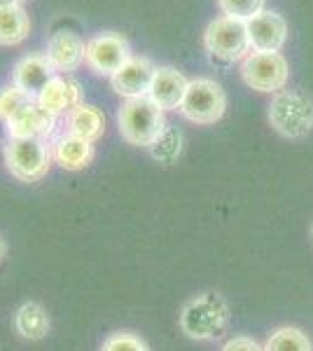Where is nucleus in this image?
I'll list each match as a JSON object with an SVG mask.
<instances>
[{
    "mask_svg": "<svg viewBox=\"0 0 313 351\" xmlns=\"http://www.w3.org/2000/svg\"><path fill=\"white\" fill-rule=\"evenodd\" d=\"M264 351H313V344L306 332L299 328L283 326L269 335L264 344Z\"/></svg>",
    "mask_w": 313,
    "mask_h": 351,
    "instance_id": "nucleus-21",
    "label": "nucleus"
},
{
    "mask_svg": "<svg viewBox=\"0 0 313 351\" xmlns=\"http://www.w3.org/2000/svg\"><path fill=\"white\" fill-rule=\"evenodd\" d=\"M290 75L288 59L281 52H250L241 61V77L250 89L278 94L286 89Z\"/></svg>",
    "mask_w": 313,
    "mask_h": 351,
    "instance_id": "nucleus-7",
    "label": "nucleus"
},
{
    "mask_svg": "<svg viewBox=\"0 0 313 351\" xmlns=\"http://www.w3.org/2000/svg\"><path fill=\"white\" fill-rule=\"evenodd\" d=\"M31 99L26 92H21L16 84L8 82L5 87H0V122H8L14 112H19L26 104H31Z\"/></svg>",
    "mask_w": 313,
    "mask_h": 351,
    "instance_id": "nucleus-22",
    "label": "nucleus"
},
{
    "mask_svg": "<svg viewBox=\"0 0 313 351\" xmlns=\"http://www.w3.org/2000/svg\"><path fill=\"white\" fill-rule=\"evenodd\" d=\"M8 173L19 183H40L54 164L52 141L42 138H8L3 145Z\"/></svg>",
    "mask_w": 313,
    "mask_h": 351,
    "instance_id": "nucleus-2",
    "label": "nucleus"
},
{
    "mask_svg": "<svg viewBox=\"0 0 313 351\" xmlns=\"http://www.w3.org/2000/svg\"><path fill=\"white\" fill-rule=\"evenodd\" d=\"M66 132L89 143H99L105 134V115L92 104H79L66 115Z\"/></svg>",
    "mask_w": 313,
    "mask_h": 351,
    "instance_id": "nucleus-18",
    "label": "nucleus"
},
{
    "mask_svg": "<svg viewBox=\"0 0 313 351\" xmlns=\"http://www.w3.org/2000/svg\"><path fill=\"white\" fill-rule=\"evenodd\" d=\"M157 66L152 64L147 56H131V59L124 64L115 75L110 77V87L117 96L127 99H140V96H147L150 92L152 77H155Z\"/></svg>",
    "mask_w": 313,
    "mask_h": 351,
    "instance_id": "nucleus-10",
    "label": "nucleus"
},
{
    "mask_svg": "<svg viewBox=\"0 0 313 351\" xmlns=\"http://www.w3.org/2000/svg\"><path fill=\"white\" fill-rule=\"evenodd\" d=\"M5 256H8V241H5V237L0 234V263L5 260Z\"/></svg>",
    "mask_w": 313,
    "mask_h": 351,
    "instance_id": "nucleus-26",
    "label": "nucleus"
},
{
    "mask_svg": "<svg viewBox=\"0 0 313 351\" xmlns=\"http://www.w3.org/2000/svg\"><path fill=\"white\" fill-rule=\"evenodd\" d=\"M311 237H313V225H311Z\"/></svg>",
    "mask_w": 313,
    "mask_h": 351,
    "instance_id": "nucleus-28",
    "label": "nucleus"
},
{
    "mask_svg": "<svg viewBox=\"0 0 313 351\" xmlns=\"http://www.w3.org/2000/svg\"><path fill=\"white\" fill-rule=\"evenodd\" d=\"M117 127L119 136L129 145L150 148L166 127V117H164V110L157 104H152L147 96H140V99L122 101L117 112Z\"/></svg>",
    "mask_w": 313,
    "mask_h": 351,
    "instance_id": "nucleus-3",
    "label": "nucleus"
},
{
    "mask_svg": "<svg viewBox=\"0 0 313 351\" xmlns=\"http://www.w3.org/2000/svg\"><path fill=\"white\" fill-rule=\"evenodd\" d=\"M59 73L54 71V66L49 64V59L45 56V52H33V54H24L19 61L12 66V75H10V82L16 84L21 92H26L31 99H38L40 92L47 87V82L52 80Z\"/></svg>",
    "mask_w": 313,
    "mask_h": 351,
    "instance_id": "nucleus-12",
    "label": "nucleus"
},
{
    "mask_svg": "<svg viewBox=\"0 0 313 351\" xmlns=\"http://www.w3.org/2000/svg\"><path fill=\"white\" fill-rule=\"evenodd\" d=\"M147 150H150V155L155 157L159 164H173L180 155H183V134H180L175 127L166 124L164 132L157 136L155 143H152Z\"/></svg>",
    "mask_w": 313,
    "mask_h": 351,
    "instance_id": "nucleus-20",
    "label": "nucleus"
},
{
    "mask_svg": "<svg viewBox=\"0 0 313 351\" xmlns=\"http://www.w3.org/2000/svg\"><path fill=\"white\" fill-rule=\"evenodd\" d=\"M269 122L286 138H304L313 129V101L301 92L283 89L269 101Z\"/></svg>",
    "mask_w": 313,
    "mask_h": 351,
    "instance_id": "nucleus-5",
    "label": "nucleus"
},
{
    "mask_svg": "<svg viewBox=\"0 0 313 351\" xmlns=\"http://www.w3.org/2000/svg\"><path fill=\"white\" fill-rule=\"evenodd\" d=\"M220 351H264V347H260L258 342H255L253 337H246V335H236L231 339H227L225 344H222Z\"/></svg>",
    "mask_w": 313,
    "mask_h": 351,
    "instance_id": "nucleus-25",
    "label": "nucleus"
},
{
    "mask_svg": "<svg viewBox=\"0 0 313 351\" xmlns=\"http://www.w3.org/2000/svg\"><path fill=\"white\" fill-rule=\"evenodd\" d=\"M229 304L220 293H199L187 300L180 309V330L197 342L218 339L229 326Z\"/></svg>",
    "mask_w": 313,
    "mask_h": 351,
    "instance_id": "nucleus-1",
    "label": "nucleus"
},
{
    "mask_svg": "<svg viewBox=\"0 0 313 351\" xmlns=\"http://www.w3.org/2000/svg\"><path fill=\"white\" fill-rule=\"evenodd\" d=\"M180 115L195 124H215L227 110V94L210 77H195L187 84Z\"/></svg>",
    "mask_w": 313,
    "mask_h": 351,
    "instance_id": "nucleus-6",
    "label": "nucleus"
},
{
    "mask_svg": "<svg viewBox=\"0 0 313 351\" xmlns=\"http://www.w3.org/2000/svg\"><path fill=\"white\" fill-rule=\"evenodd\" d=\"M187 84L190 80L173 66H157L155 77H152L150 92H147V99L152 104H157L164 112L166 110H178L180 104L185 99Z\"/></svg>",
    "mask_w": 313,
    "mask_h": 351,
    "instance_id": "nucleus-15",
    "label": "nucleus"
},
{
    "mask_svg": "<svg viewBox=\"0 0 313 351\" xmlns=\"http://www.w3.org/2000/svg\"><path fill=\"white\" fill-rule=\"evenodd\" d=\"M131 45L122 33L103 31L87 40L84 47V66L101 77H112L131 59Z\"/></svg>",
    "mask_w": 313,
    "mask_h": 351,
    "instance_id": "nucleus-8",
    "label": "nucleus"
},
{
    "mask_svg": "<svg viewBox=\"0 0 313 351\" xmlns=\"http://www.w3.org/2000/svg\"><path fill=\"white\" fill-rule=\"evenodd\" d=\"M36 101L54 117H66L73 108H77L79 104H84L79 82L73 80L71 75H61V73L47 82V87L40 92Z\"/></svg>",
    "mask_w": 313,
    "mask_h": 351,
    "instance_id": "nucleus-14",
    "label": "nucleus"
},
{
    "mask_svg": "<svg viewBox=\"0 0 313 351\" xmlns=\"http://www.w3.org/2000/svg\"><path fill=\"white\" fill-rule=\"evenodd\" d=\"M52 157L56 167H61L64 171H82L94 162L96 148L89 141L66 132L52 138Z\"/></svg>",
    "mask_w": 313,
    "mask_h": 351,
    "instance_id": "nucleus-16",
    "label": "nucleus"
},
{
    "mask_svg": "<svg viewBox=\"0 0 313 351\" xmlns=\"http://www.w3.org/2000/svg\"><path fill=\"white\" fill-rule=\"evenodd\" d=\"M246 24L253 52H281L288 43V21L274 10H264Z\"/></svg>",
    "mask_w": 313,
    "mask_h": 351,
    "instance_id": "nucleus-11",
    "label": "nucleus"
},
{
    "mask_svg": "<svg viewBox=\"0 0 313 351\" xmlns=\"http://www.w3.org/2000/svg\"><path fill=\"white\" fill-rule=\"evenodd\" d=\"M59 117L49 115L38 101L26 104L19 112H14L5 124V136L8 138H42L52 141L56 132Z\"/></svg>",
    "mask_w": 313,
    "mask_h": 351,
    "instance_id": "nucleus-9",
    "label": "nucleus"
},
{
    "mask_svg": "<svg viewBox=\"0 0 313 351\" xmlns=\"http://www.w3.org/2000/svg\"><path fill=\"white\" fill-rule=\"evenodd\" d=\"M12 324L16 335L26 339V342H40V339H45L49 335V330H52V319H49L47 309L40 302H33V300L21 302L16 307Z\"/></svg>",
    "mask_w": 313,
    "mask_h": 351,
    "instance_id": "nucleus-17",
    "label": "nucleus"
},
{
    "mask_svg": "<svg viewBox=\"0 0 313 351\" xmlns=\"http://www.w3.org/2000/svg\"><path fill=\"white\" fill-rule=\"evenodd\" d=\"M21 3H24V0H21Z\"/></svg>",
    "mask_w": 313,
    "mask_h": 351,
    "instance_id": "nucleus-29",
    "label": "nucleus"
},
{
    "mask_svg": "<svg viewBox=\"0 0 313 351\" xmlns=\"http://www.w3.org/2000/svg\"><path fill=\"white\" fill-rule=\"evenodd\" d=\"M12 5H21V0H0V10H3V8H12Z\"/></svg>",
    "mask_w": 313,
    "mask_h": 351,
    "instance_id": "nucleus-27",
    "label": "nucleus"
},
{
    "mask_svg": "<svg viewBox=\"0 0 313 351\" xmlns=\"http://www.w3.org/2000/svg\"><path fill=\"white\" fill-rule=\"evenodd\" d=\"M101 351H150V347H147L145 339L138 337L136 332L117 330V332H110V335L103 339Z\"/></svg>",
    "mask_w": 313,
    "mask_h": 351,
    "instance_id": "nucleus-24",
    "label": "nucleus"
},
{
    "mask_svg": "<svg viewBox=\"0 0 313 351\" xmlns=\"http://www.w3.org/2000/svg\"><path fill=\"white\" fill-rule=\"evenodd\" d=\"M266 0H218V8L222 14L236 16V19H253L260 12H264Z\"/></svg>",
    "mask_w": 313,
    "mask_h": 351,
    "instance_id": "nucleus-23",
    "label": "nucleus"
},
{
    "mask_svg": "<svg viewBox=\"0 0 313 351\" xmlns=\"http://www.w3.org/2000/svg\"><path fill=\"white\" fill-rule=\"evenodd\" d=\"M31 33V19L24 5L0 10V47H14L21 45Z\"/></svg>",
    "mask_w": 313,
    "mask_h": 351,
    "instance_id": "nucleus-19",
    "label": "nucleus"
},
{
    "mask_svg": "<svg viewBox=\"0 0 313 351\" xmlns=\"http://www.w3.org/2000/svg\"><path fill=\"white\" fill-rule=\"evenodd\" d=\"M203 47L215 64H234L243 61L253 52L248 36V24L236 16L220 14L203 31Z\"/></svg>",
    "mask_w": 313,
    "mask_h": 351,
    "instance_id": "nucleus-4",
    "label": "nucleus"
},
{
    "mask_svg": "<svg viewBox=\"0 0 313 351\" xmlns=\"http://www.w3.org/2000/svg\"><path fill=\"white\" fill-rule=\"evenodd\" d=\"M84 47H87V43L77 33L61 28V31H54L49 36L45 56L49 59V64L54 66L56 73L71 75V73H75L84 64Z\"/></svg>",
    "mask_w": 313,
    "mask_h": 351,
    "instance_id": "nucleus-13",
    "label": "nucleus"
}]
</instances>
